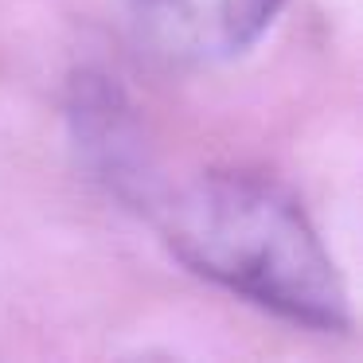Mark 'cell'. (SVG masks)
Returning a JSON list of instances; mask_svg holds the SVG:
<instances>
[{"label": "cell", "mask_w": 363, "mask_h": 363, "mask_svg": "<svg viewBox=\"0 0 363 363\" xmlns=\"http://www.w3.org/2000/svg\"><path fill=\"white\" fill-rule=\"evenodd\" d=\"M289 0H125L133 43L164 67H219L246 55Z\"/></svg>", "instance_id": "cell-3"}, {"label": "cell", "mask_w": 363, "mask_h": 363, "mask_svg": "<svg viewBox=\"0 0 363 363\" xmlns=\"http://www.w3.org/2000/svg\"><path fill=\"white\" fill-rule=\"evenodd\" d=\"M67 129L82 168L110 196L129 207L152 211L160 199V176L145 125L118 79L102 71H74L67 82Z\"/></svg>", "instance_id": "cell-2"}, {"label": "cell", "mask_w": 363, "mask_h": 363, "mask_svg": "<svg viewBox=\"0 0 363 363\" xmlns=\"http://www.w3.org/2000/svg\"><path fill=\"white\" fill-rule=\"evenodd\" d=\"M168 250L211 285L313 332L352 328V297L305 207L266 176L207 172L152 207Z\"/></svg>", "instance_id": "cell-1"}]
</instances>
